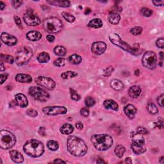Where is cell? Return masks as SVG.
Instances as JSON below:
<instances>
[{"label":"cell","instance_id":"59","mask_svg":"<svg viewBox=\"0 0 164 164\" xmlns=\"http://www.w3.org/2000/svg\"><path fill=\"white\" fill-rule=\"evenodd\" d=\"M5 67L4 66V64L3 63V62H1V71H5Z\"/></svg>","mask_w":164,"mask_h":164},{"label":"cell","instance_id":"19","mask_svg":"<svg viewBox=\"0 0 164 164\" xmlns=\"http://www.w3.org/2000/svg\"><path fill=\"white\" fill-rule=\"evenodd\" d=\"M26 37H27V39L29 40L36 42V41L39 40L41 38H42V34H41L40 32H39V31L32 30L29 31L28 33L26 34Z\"/></svg>","mask_w":164,"mask_h":164},{"label":"cell","instance_id":"11","mask_svg":"<svg viewBox=\"0 0 164 164\" xmlns=\"http://www.w3.org/2000/svg\"><path fill=\"white\" fill-rule=\"evenodd\" d=\"M35 81L40 87H44V89L49 90H53L55 86H56V83H55V81L48 77L39 76V77L35 78Z\"/></svg>","mask_w":164,"mask_h":164},{"label":"cell","instance_id":"48","mask_svg":"<svg viewBox=\"0 0 164 164\" xmlns=\"http://www.w3.org/2000/svg\"><path fill=\"white\" fill-rule=\"evenodd\" d=\"M23 3V2L22 1H17V0H14V1H12V4L15 8H18L22 5Z\"/></svg>","mask_w":164,"mask_h":164},{"label":"cell","instance_id":"57","mask_svg":"<svg viewBox=\"0 0 164 164\" xmlns=\"http://www.w3.org/2000/svg\"><path fill=\"white\" fill-rule=\"evenodd\" d=\"M5 4L3 2V1H1L0 2V9H1V10H3L4 9V8L5 7Z\"/></svg>","mask_w":164,"mask_h":164},{"label":"cell","instance_id":"15","mask_svg":"<svg viewBox=\"0 0 164 164\" xmlns=\"http://www.w3.org/2000/svg\"><path fill=\"white\" fill-rule=\"evenodd\" d=\"M1 39L3 42L9 46L16 45L17 42V39L16 37L7 33H2L1 35Z\"/></svg>","mask_w":164,"mask_h":164},{"label":"cell","instance_id":"25","mask_svg":"<svg viewBox=\"0 0 164 164\" xmlns=\"http://www.w3.org/2000/svg\"><path fill=\"white\" fill-rule=\"evenodd\" d=\"M60 132L64 135H69L73 132L74 131V127L71 124L66 123L63 126H62L60 129Z\"/></svg>","mask_w":164,"mask_h":164},{"label":"cell","instance_id":"61","mask_svg":"<svg viewBox=\"0 0 164 164\" xmlns=\"http://www.w3.org/2000/svg\"><path fill=\"white\" fill-rule=\"evenodd\" d=\"M163 158H164L163 156H162V157H161L160 159H159V162H160V163H163V160H164V159H163Z\"/></svg>","mask_w":164,"mask_h":164},{"label":"cell","instance_id":"10","mask_svg":"<svg viewBox=\"0 0 164 164\" xmlns=\"http://www.w3.org/2000/svg\"><path fill=\"white\" fill-rule=\"evenodd\" d=\"M29 94L36 100L45 102L49 98V94L45 90L39 87H31L29 89Z\"/></svg>","mask_w":164,"mask_h":164},{"label":"cell","instance_id":"37","mask_svg":"<svg viewBox=\"0 0 164 164\" xmlns=\"http://www.w3.org/2000/svg\"><path fill=\"white\" fill-rule=\"evenodd\" d=\"M142 30H143L142 28L140 27V26H135V27H133V28L131 29L130 32L131 34L133 35V36H137L141 33L142 32Z\"/></svg>","mask_w":164,"mask_h":164},{"label":"cell","instance_id":"8","mask_svg":"<svg viewBox=\"0 0 164 164\" xmlns=\"http://www.w3.org/2000/svg\"><path fill=\"white\" fill-rule=\"evenodd\" d=\"M32 56V49L28 46H23L17 50L16 54V62L18 66L25 65L28 63Z\"/></svg>","mask_w":164,"mask_h":164},{"label":"cell","instance_id":"23","mask_svg":"<svg viewBox=\"0 0 164 164\" xmlns=\"http://www.w3.org/2000/svg\"><path fill=\"white\" fill-rule=\"evenodd\" d=\"M16 80L19 83H30L32 81L31 76L26 74H17L16 76Z\"/></svg>","mask_w":164,"mask_h":164},{"label":"cell","instance_id":"16","mask_svg":"<svg viewBox=\"0 0 164 164\" xmlns=\"http://www.w3.org/2000/svg\"><path fill=\"white\" fill-rule=\"evenodd\" d=\"M15 99L17 105L19 106L20 108H25L28 106V99L24 94H17L15 96Z\"/></svg>","mask_w":164,"mask_h":164},{"label":"cell","instance_id":"24","mask_svg":"<svg viewBox=\"0 0 164 164\" xmlns=\"http://www.w3.org/2000/svg\"><path fill=\"white\" fill-rule=\"evenodd\" d=\"M47 3L51 4L52 5L54 6H57V7H69L70 5H71V3L69 1H55V0H51V1H47Z\"/></svg>","mask_w":164,"mask_h":164},{"label":"cell","instance_id":"45","mask_svg":"<svg viewBox=\"0 0 164 164\" xmlns=\"http://www.w3.org/2000/svg\"><path fill=\"white\" fill-rule=\"evenodd\" d=\"M26 113H27V115L28 116L31 117V118H35V117L37 116L38 115L37 111L36 110H33V109L28 110L27 111H26Z\"/></svg>","mask_w":164,"mask_h":164},{"label":"cell","instance_id":"47","mask_svg":"<svg viewBox=\"0 0 164 164\" xmlns=\"http://www.w3.org/2000/svg\"><path fill=\"white\" fill-rule=\"evenodd\" d=\"M80 113L82 116L85 117V118H87L89 115V110L87 108H83L80 110Z\"/></svg>","mask_w":164,"mask_h":164},{"label":"cell","instance_id":"41","mask_svg":"<svg viewBox=\"0 0 164 164\" xmlns=\"http://www.w3.org/2000/svg\"><path fill=\"white\" fill-rule=\"evenodd\" d=\"M113 71V67L109 66L108 67H107V68H106V69L103 70V71H102V75H103L104 77H110L111 74H112V73Z\"/></svg>","mask_w":164,"mask_h":164},{"label":"cell","instance_id":"3","mask_svg":"<svg viewBox=\"0 0 164 164\" xmlns=\"http://www.w3.org/2000/svg\"><path fill=\"white\" fill-rule=\"evenodd\" d=\"M91 141L96 149L99 151H106L112 147L113 140L108 134L94 135L91 137Z\"/></svg>","mask_w":164,"mask_h":164},{"label":"cell","instance_id":"53","mask_svg":"<svg viewBox=\"0 0 164 164\" xmlns=\"http://www.w3.org/2000/svg\"><path fill=\"white\" fill-rule=\"evenodd\" d=\"M46 39L49 41V42H52L55 40V37L53 36H52V35H48V36H47Z\"/></svg>","mask_w":164,"mask_h":164},{"label":"cell","instance_id":"4","mask_svg":"<svg viewBox=\"0 0 164 164\" xmlns=\"http://www.w3.org/2000/svg\"><path fill=\"white\" fill-rule=\"evenodd\" d=\"M109 39L111 41V42L112 44H113L114 45H115L119 47L121 49H124V51H127L128 53H130L137 55H139L140 53L139 52L141 53V49H140V46L139 45H138V46L137 47H133V48H131V47L128 44L123 41L121 37H119V35L116 34V33H112L109 36Z\"/></svg>","mask_w":164,"mask_h":164},{"label":"cell","instance_id":"39","mask_svg":"<svg viewBox=\"0 0 164 164\" xmlns=\"http://www.w3.org/2000/svg\"><path fill=\"white\" fill-rule=\"evenodd\" d=\"M66 64V60L63 58H58L54 61V65L57 67H63Z\"/></svg>","mask_w":164,"mask_h":164},{"label":"cell","instance_id":"28","mask_svg":"<svg viewBox=\"0 0 164 164\" xmlns=\"http://www.w3.org/2000/svg\"><path fill=\"white\" fill-rule=\"evenodd\" d=\"M50 59V56L46 52H42L38 55L37 60L40 63H46Z\"/></svg>","mask_w":164,"mask_h":164},{"label":"cell","instance_id":"5","mask_svg":"<svg viewBox=\"0 0 164 164\" xmlns=\"http://www.w3.org/2000/svg\"><path fill=\"white\" fill-rule=\"evenodd\" d=\"M43 28L45 31L49 33H57L62 30L63 24L60 19L55 17H51L44 20Z\"/></svg>","mask_w":164,"mask_h":164},{"label":"cell","instance_id":"32","mask_svg":"<svg viewBox=\"0 0 164 164\" xmlns=\"http://www.w3.org/2000/svg\"><path fill=\"white\" fill-rule=\"evenodd\" d=\"M69 61L72 64H79L81 62V57L77 54L72 55L69 57Z\"/></svg>","mask_w":164,"mask_h":164},{"label":"cell","instance_id":"22","mask_svg":"<svg viewBox=\"0 0 164 164\" xmlns=\"http://www.w3.org/2000/svg\"><path fill=\"white\" fill-rule=\"evenodd\" d=\"M141 94V89L137 85L131 87L128 90V94L131 98H137Z\"/></svg>","mask_w":164,"mask_h":164},{"label":"cell","instance_id":"35","mask_svg":"<svg viewBox=\"0 0 164 164\" xmlns=\"http://www.w3.org/2000/svg\"><path fill=\"white\" fill-rule=\"evenodd\" d=\"M62 16L69 23H73L75 20V17L69 12H62Z\"/></svg>","mask_w":164,"mask_h":164},{"label":"cell","instance_id":"14","mask_svg":"<svg viewBox=\"0 0 164 164\" xmlns=\"http://www.w3.org/2000/svg\"><path fill=\"white\" fill-rule=\"evenodd\" d=\"M107 44L103 42H95L92 44L91 50L96 55H101L106 51Z\"/></svg>","mask_w":164,"mask_h":164},{"label":"cell","instance_id":"21","mask_svg":"<svg viewBox=\"0 0 164 164\" xmlns=\"http://www.w3.org/2000/svg\"><path fill=\"white\" fill-rule=\"evenodd\" d=\"M108 19L111 24L112 25H118L121 19V16L119 14L110 11L108 16Z\"/></svg>","mask_w":164,"mask_h":164},{"label":"cell","instance_id":"30","mask_svg":"<svg viewBox=\"0 0 164 164\" xmlns=\"http://www.w3.org/2000/svg\"><path fill=\"white\" fill-rule=\"evenodd\" d=\"M125 151L126 149L122 145H118L115 148V154L118 158H122Z\"/></svg>","mask_w":164,"mask_h":164},{"label":"cell","instance_id":"56","mask_svg":"<svg viewBox=\"0 0 164 164\" xmlns=\"http://www.w3.org/2000/svg\"><path fill=\"white\" fill-rule=\"evenodd\" d=\"M125 163H132V160H131L130 157L126 158V159H125Z\"/></svg>","mask_w":164,"mask_h":164},{"label":"cell","instance_id":"42","mask_svg":"<svg viewBox=\"0 0 164 164\" xmlns=\"http://www.w3.org/2000/svg\"><path fill=\"white\" fill-rule=\"evenodd\" d=\"M141 14L145 17H150L153 14V11L148 8H143L141 10Z\"/></svg>","mask_w":164,"mask_h":164},{"label":"cell","instance_id":"51","mask_svg":"<svg viewBox=\"0 0 164 164\" xmlns=\"http://www.w3.org/2000/svg\"><path fill=\"white\" fill-rule=\"evenodd\" d=\"M8 78L7 74H1V84H3L4 83V81L7 80Z\"/></svg>","mask_w":164,"mask_h":164},{"label":"cell","instance_id":"55","mask_svg":"<svg viewBox=\"0 0 164 164\" xmlns=\"http://www.w3.org/2000/svg\"><path fill=\"white\" fill-rule=\"evenodd\" d=\"M53 163H66V162L64 161L63 160H62L61 159H57L53 161Z\"/></svg>","mask_w":164,"mask_h":164},{"label":"cell","instance_id":"13","mask_svg":"<svg viewBox=\"0 0 164 164\" xmlns=\"http://www.w3.org/2000/svg\"><path fill=\"white\" fill-rule=\"evenodd\" d=\"M23 19L26 24L30 26H36L40 23V18L36 14H34L33 12H26L23 17Z\"/></svg>","mask_w":164,"mask_h":164},{"label":"cell","instance_id":"38","mask_svg":"<svg viewBox=\"0 0 164 164\" xmlns=\"http://www.w3.org/2000/svg\"><path fill=\"white\" fill-rule=\"evenodd\" d=\"M70 94H71V98L74 101H79L81 99L80 96L78 94L77 91L74 89H70Z\"/></svg>","mask_w":164,"mask_h":164},{"label":"cell","instance_id":"40","mask_svg":"<svg viewBox=\"0 0 164 164\" xmlns=\"http://www.w3.org/2000/svg\"><path fill=\"white\" fill-rule=\"evenodd\" d=\"M85 105L88 107H90L95 105L96 101L92 97H90L89 96V97H87L85 99Z\"/></svg>","mask_w":164,"mask_h":164},{"label":"cell","instance_id":"6","mask_svg":"<svg viewBox=\"0 0 164 164\" xmlns=\"http://www.w3.org/2000/svg\"><path fill=\"white\" fill-rule=\"evenodd\" d=\"M131 138L132 140L131 147L133 151L137 154H140L146 151L145 140L142 135L133 132L131 134Z\"/></svg>","mask_w":164,"mask_h":164},{"label":"cell","instance_id":"62","mask_svg":"<svg viewBox=\"0 0 164 164\" xmlns=\"http://www.w3.org/2000/svg\"><path fill=\"white\" fill-rule=\"evenodd\" d=\"M100 160H97V163H105V161H103V160H101V159H100Z\"/></svg>","mask_w":164,"mask_h":164},{"label":"cell","instance_id":"31","mask_svg":"<svg viewBox=\"0 0 164 164\" xmlns=\"http://www.w3.org/2000/svg\"><path fill=\"white\" fill-rule=\"evenodd\" d=\"M78 75V73L74 71H68L66 72H63L62 74H61L62 78L64 79V80H66V79H70L74 78L75 77H77Z\"/></svg>","mask_w":164,"mask_h":164},{"label":"cell","instance_id":"9","mask_svg":"<svg viewBox=\"0 0 164 164\" xmlns=\"http://www.w3.org/2000/svg\"><path fill=\"white\" fill-rule=\"evenodd\" d=\"M156 55L152 51H146L142 58V64L144 67L149 69H154L156 66Z\"/></svg>","mask_w":164,"mask_h":164},{"label":"cell","instance_id":"20","mask_svg":"<svg viewBox=\"0 0 164 164\" xmlns=\"http://www.w3.org/2000/svg\"><path fill=\"white\" fill-rule=\"evenodd\" d=\"M103 105L106 109L118 111L119 110V105L116 101L112 99H107L103 102Z\"/></svg>","mask_w":164,"mask_h":164},{"label":"cell","instance_id":"54","mask_svg":"<svg viewBox=\"0 0 164 164\" xmlns=\"http://www.w3.org/2000/svg\"><path fill=\"white\" fill-rule=\"evenodd\" d=\"M76 127L79 129V130H82L83 128V125L81 122H78L76 123Z\"/></svg>","mask_w":164,"mask_h":164},{"label":"cell","instance_id":"18","mask_svg":"<svg viewBox=\"0 0 164 164\" xmlns=\"http://www.w3.org/2000/svg\"><path fill=\"white\" fill-rule=\"evenodd\" d=\"M124 112L128 118L131 119H134L137 113V108L133 105L129 104L126 105L124 108Z\"/></svg>","mask_w":164,"mask_h":164},{"label":"cell","instance_id":"2","mask_svg":"<svg viewBox=\"0 0 164 164\" xmlns=\"http://www.w3.org/2000/svg\"><path fill=\"white\" fill-rule=\"evenodd\" d=\"M23 150L28 156L38 158L42 156L44 151V146L42 142L37 140L31 139L25 143L23 146Z\"/></svg>","mask_w":164,"mask_h":164},{"label":"cell","instance_id":"1","mask_svg":"<svg viewBox=\"0 0 164 164\" xmlns=\"http://www.w3.org/2000/svg\"><path fill=\"white\" fill-rule=\"evenodd\" d=\"M67 149L74 156L81 157L87 153L88 148L83 140L75 136H70L67 139Z\"/></svg>","mask_w":164,"mask_h":164},{"label":"cell","instance_id":"33","mask_svg":"<svg viewBox=\"0 0 164 164\" xmlns=\"http://www.w3.org/2000/svg\"><path fill=\"white\" fill-rule=\"evenodd\" d=\"M47 146H48L49 149L53 151H57L58 148H59L58 143L57 141H55V140H49V141L48 142V144H47Z\"/></svg>","mask_w":164,"mask_h":164},{"label":"cell","instance_id":"49","mask_svg":"<svg viewBox=\"0 0 164 164\" xmlns=\"http://www.w3.org/2000/svg\"><path fill=\"white\" fill-rule=\"evenodd\" d=\"M163 98H164V95L162 94L161 96H160L159 98L157 99V101H158V103L160 105L161 107H163Z\"/></svg>","mask_w":164,"mask_h":164},{"label":"cell","instance_id":"52","mask_svg":"<svg viewBox=\"0 0 164 164\" xmlns=\"http://www.w3.org/2000/svg\"><path fill=\"white\" fill-rule=\"evenodd\" d=\"M152 3H153L155 6H163L164 4V1H153Z\"/></svg>","mask_w":164,"mask_h":164},{"label":"cell","instance_id":"26","mask_svg":"<svg viewBox=\"0 0 164 164\" xmlns=\"http://www.w3.org/2000/svg\"><path fill=\"white\" fill-rule=\"evenodd\" d=\"M110 86L113 89L118 90V91L119 90H122L124 89V85H123L122 82L118 80V79H114V80H112L110 83Z\"/></svg>","mask_w":164,"mask_h":164},{"label":"cell","instance_id":"29","mask_svg":"<svg viewBox=\"0 0 164 164\" xmlns=\"http://www.w3.org/2000/svg\"><path fill=\"white\" fill-rule=\"evenodd\" d=\"M54 53L58 56L64 57L66 55V49L62 46H57L54 48Z\"/></svg>","mask_w":164,"mask_h":164},{"label":"cell","instance_id":"60","mask_svg":"<svg viewBox=\"0 0 164 164\" xmlns=\"http://www.w3.org/2000/svg\"><path fill=\"white\" fill-rule=\"evenodd\" d=\"M90 12H91V10H90V8H87L85 12V14H89Z\"/></svg>","mask_w":164,"mask_h":164},{"label":"cell","instance_id":"44","mask_svg":"<svg viewBox=\"0 0 164 164\" xmlns=\"http://www.w3.org/2000/svg\"><path fill=\"white\" fill-rule=\"evenodd\" d=\"M135 132L140 135H147L149 133V131L146 130V128L144 127H138L137 128Z\"/></svg>","mask_w":164,"mask_h":164},{"label":"cell","instance_id":"46","mask_svg":"<svg viewBox=\"0 0 164 164\" xmlns=\"http://www.w3.org/2000/svg\"><path fill=\"white\" fill-rule=\"evenodd\" d=\"M156 44L158 48L163 49V46H164V39H163V38H160V39H159L156 40Z\"/></svg>","mask_w":164,"mask_h":164},{"label":"cell","instance_id":"17","mask_svg":"<svg viewBox=\"0 0 164 164\" xmlns=\"http://www.w3.org/2000/svg\"><path fill=\"white\" fill-rule=\"evenodd\" d=\"M10 156L12 160L16 163H20L24 162V157L22 154L16 150H12L10 151Z\"/></svg>","mask_w":164,"mask_h":164},{"label":"cell","instance_id":"58","mask_svg":"<svg viewBox=\"0 0 164 164\" xmlns=\"http://www.w3.org/2000/svg\"><path fill=\"white\" fill-rule=\"evenodd\" d=\"M159 55H160V59L162 60V61L163 60V57H164V54H163V51H161L160 53H159Z\"/></svg>","mask_w":164,"mask_h":164},{"label":"cell","instance_id":"34","mask_svg":"<svg viewBox=\"0 0 164 164\" xmlns=\"http://www.w3.org/2000/svg\"><path fill=\"white\" fill-rule=\"evenodd\" d=\"M147 109L148 112L151 114H152V115H155V114H156L159 112V110H158V108H156V105L153 104V102H149V103H148L147 106Z\"/></svg>","mask_w":164,"mask_h":164},{"label":"cell","instance_id":"43","mask_svg":"<svg viewBox=\"0 0 164 164\" xmlns=\"http://www.w3.org/2000/svg\"><path fill=\"white\" fill-rule=\"evenodd\" d=\"M154 126L155 128H159V129H163V120L162 118H159L158 122H154Z\"/></svg>","mask_w":164,"mask_h":164},{"label":"cell","instance_id":"36","mask_svg":"<svg viewBox=\"0 0 164 164\" xmlns=\"http://www.w3.org/2000/svg\"><path fill=\"white\" fill-rule=\"evenodd\" d=\"M1 58L2 61H4L8 64H13L14 62V58L11 55H1Z\"/></svg>","mask_w":164,"mask_h":164},{"label":"cell","instance_id":"12","mask_svg":"<svg viewBox=\"0 0 164 164\" xmlns=\"http://www.w3.org/2000/svg\"><path fill=\"white\" fill-rule=\"evenodd\" d=\"M43 112L48 115H57L61 114H66L67 110L66 107L60 106L46 107L42 109Z\"/></svg>","mask_w":164,"mask_h":164},{"label":"cell","instance_id":"27","mask_svg":"<svg viewBox=\"0 0 164 164\" xmlns=\"http://www.w3.org/2000/svg\"><path fill=\"white\" fill-rule=\"evenodd\" d=\"M102 26V22L100 19H94L90 20L88 23V26L93 28H99Z\"/></svg>","mask_w":164,"mask_h":164},{"label":"cell","instance_id":"50","mask_svg":"<svg viewBox=\"0 0 164 164\" xmlns=\"http://www.w3.org/2000/svg\"><path fill=\"white\" fill-rule=\"evenodd\" d=\"M14 20H15V22L16 23V25L19 26V27H21V20L20 19L18 16H14Z\"/></svg>","mask_w":164,"mask_h":164},{"label":"cell","instance_id":"7","mask_svg":"<svg viewBox=\"0 0 164 164\" xmlns=\"http://www.w3.org/2000/svg\"><path fill=\"white\" fill-rule=\"evenodd\" d=\"M16 138L14 135L7 130L0 131V148L3 149H9L16 144Z\"/></svg>","mask_w":164,"mask_h":164},{"label":"cell","instance_id":"63","mask_svg":"<svg viewBox=\"0 0 164 164\" xmlns=\"http://www.w3.org/2000/svg\"><path fill=\"white\" fill-rule=\"evenodd\" d=\"M140 71H139V69H137V70H135V74L136 76H139V72Z\"/></svg>","mask_w":164,"mask_h":164}]
</instances>
